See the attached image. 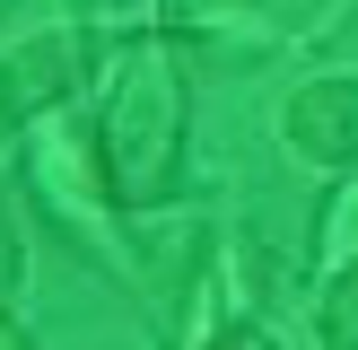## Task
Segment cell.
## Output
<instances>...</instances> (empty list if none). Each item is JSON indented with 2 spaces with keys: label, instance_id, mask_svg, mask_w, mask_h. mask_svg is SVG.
I'll use <instances>...</instances> for the list:
<instances>
[{
  "label": "cell",
  "instance_id": "obj_8",
  "mask_svg": "<svg viewBox=\"0 0 358 350\" xmlns=\"http://www.w3.org/2000/svg\"><path fill=\"white\" fill-rule=\"evenodd\" d=\"M17 342H27V324H17V315H9V298H0V350H17Z\"/></svg>",
  "mask_w": 358,
  "mask_h": 350
},
{
  "label": "cell",
  "instance_id": "obj_2",
  "mask_svg": "<svg viewBox=\"0 0 358 350\" xmlns=\"http://www.w3.org/2000/svg\"><path fill=\"white\" fill-rule=\"evenodd\" d=\"M79 79H87V35L44 27V35H27V44H9L0 52V140L27 132V122H44L52 105H70Z\"/></svg>",
  "mask_w": 358,
  "mask_h": 350
},
{
  "label": "cell",
  "instance_id": "obj_5",
  "mask_svg": "<svg viewBox=\"0 0 358 350\" xmlns=\"http://www.w3.org/2000/svg\"><path fill=\"white\" fill-rule=\"evenodd\" d=\"M315 332H324V342H358V272H341L324 289V324Z\"/></svg>",
  "mask_w": 358,
  "mask_h": 350
},
{
  "label": "cell",
  "instance_id": "obj_1",
  "mask_svg": "<svg viewBox=\"0 0 358 350\" xmlns=\"http://www.w3.org/2000/svg\"><path fill=\"white\" fill-rule=\"evenodd\" d=\"M184 132H192V88H184V62L166 44H140L122 52L114 88L96 105V167H105V202L122 210H157L175 202L184 184Z\"/></svg>",
  "mask_w": 358,
  "mask_h": 350
},
{
  "label": "cell",
  "instance_id": "obj_4",
  "mask_svg": "<svg viewBox=\"0 0 358 350\" xmlns=\"http://www.w3.org/2000/svg\"><path fill=\"white\" fill-rule=\"evenodd\" d=\"M315 272H324V280L358 272V175L332 192L324 210H315Z\"/></svg>",
  "mask_w": 358,
  "mask_h": 350
},
{
  "label": "cell",
  "instance_id": "obj_3",
  "mask_svg": "<svg viewBox=\"0 0 358 350\" xmlns=\"http://www.w3.org/2000/svg\"><path fill=\"white\" fill-rule=\"evenodd\" d=\"M280 140H289L306 167H358V79L324 70L280 105Z\"/></svg>",
  "mask_w": 358,
  "mask_h": 350
},
{
  "label": "cell",
  "instance_id": "obj_6",
  "mask_svg": "<svg viewBox=\"0 0 358 350\" xmlns=\"http://www.w3.org/2000/svg\"><path fill=\"white\" fill-rule=\"evenodd\" d=\"M17 280H27V227H17V210L0 202V298H17Z\"/></svg>",
  "mask_w": 358,
  "mask_h": 350
},
{
  "label": "cell",
  "instance_id": "obj_7",
  "mask_svg": "<svg viewBox=\"0 0 358 350\" xmlns=\"http://www.w3.org/2000/svg\"><path fill=\"white\" fill-rule=\"evenodd\" d=\"M254 9H262V18H280V27H306L324 0H254Z\"/></svg>",
  "mask_w": 358,
  "mask_h": 350
}]
</instances>
